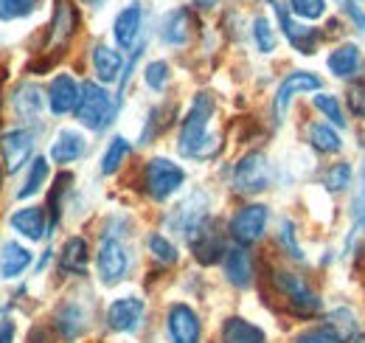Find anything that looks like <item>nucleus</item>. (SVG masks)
Instances as JSON below:
<instances>
[{"label":"nucleus","mask_w":365,"mask_h":343,"mask_svg":"<svg viewBox=\"0 0 365 343\" xmlns=\"http://www.w3.org/2000/svg\"><path fill=\"white\" fill-rule=\"evenodd\" d=\"M88 152V141L82 132L76 129H62L56 135V141L51 144V158L53 164H73L76 158H82Z\"/></svg>","instance_id":"15"},{"label":"nucleus","mask_w":365,"mask_h":343,"mask_svg":"<svg viewBox=\"0 0 365 343\" xmlns=\"http://www.w3.org/2000/svg\"><path fill=\"white\" fill-rule=\"evenodd\" d=\"M143 312H146V304L138 296H127V299H115L107 309V324L115 329V332H135L143 321Z\"/></svg>","instance_id":"11"},{"label":"nucleus","mask_w":365,"mask_h":343,"mask_svg":"<svg viewBox=\"0 0 365 343\" xmlns=\"http://www.w3.org/2000/svg\"><path fill=\"white\" fill-rule=\"evenodd\" d=\"M315 107H318L320 113H323L331 124H337V127H343V124H346L343 110H340V104H337V99H334L331 93H318V96H315Z\"/></svg>","instance_id":"34"},{"label":"nucleus","mask_w":365,"mask_h":343,"mask_svg":"<svg viewBox=\"0 0 365 343\" xmlns=\"http://www.w3.org/2000/svg\"><path fill=\"white\" fill-rule=\"evenodd\" d=\"M275 287L287 296L298 315H312L320 309V299L309 290V284L295 273H275Z\"/></svg>","instance_id":"8"},{"label":"nucleus","mask_w":365,"mask_h":343,"mask_svg":"<svg viewBox=\"0 0 365 343\" xmlns=\"http://www.w3.org/2000/svg\"><path fill=\"white\" fill-rule=\"evenodd\" d=\"M225 276H228L230 284H236V287H247L253 282V264H250V257L242 248L228 251V257H225Z\"/></svg>","instance_id":"23"},{"label":"nucleus","mask_w":365,"mask_h":343,"mask_svg":"<svg viewBox=\"0 0 365 343\" xmlns=\"http://www.w3.org/2000/svg\"><path fill=\"white\" fill-rule=\"evenodd\" d=\"M318 87H320V79L315 76V74L292 71V74L281 82V87H278V93H275V99H273V121L275 124L284 121L287 107H289V101H292L295 93H307V90H318Z\"/></svg>","instance_id":"9"},{"label":"nucleus","mask_w":365,"mask_h":343,"mask_svg":"<svg viewBox=\"0 0 365 343\" xmlns=\"http://www.w3.org/2000/svg\"><path fill=\"white\" fill-rule=\"evenodd\" d=\"M349 104L357 116H365V87L363 85H354L351 93H349Z\"/></svg>","instance_id":"40"},{"label":"nucleus","mask_w":365,"mask_h":343,"mask_svg":"<svg viewBox=\"0 0 365 343\" xmlns=\"http://www.w3.org/2000/svg\"><path fill=\"white\" fill-rule=\"evenodd\" d=\"M191 29H194V20H191V11L188 9H175L163 17L160 23V37L166 45H185L191 40Z\"/></svg>","instance_id":"16"},{"label":"nucleus","mask_w":365,"mask_h":343,"mask_svg":"<svg viewBox=\"0 0 365 343\" xmlns=\"http://www.w3.org/2000/svg\"><path fill=\"white\" fill-rule=\"evenodd\" d=\"M253 40H256V48L262 54H273L275 51V34L264 17H256L253 20Z\"/></svg>","instance_id":"33"},{"label":"nucleus","mask_w":365,"mask_h":343,"mask_svg":"<svg viewBox=\"0 0 365 343\" xmlns=\"http://www.w3.org/2000/svg\"><path fill=\"white\" fill-rule=\"evenodd\" d=\"M85 3H88V6H93V9H98V6H104L107 0H85Z\"/></svg>","instance_id":"45"},{"label":"nucleus","mask_w":365,"mask_h":343,"mask_svg":"<svg viewBox=\"0 0 365 343\" xmlns=\"http://www.w3.org/2000/svg\"><path fill=\"white\" fill-rule=\"evenodd\" d=\"M346 11H349V14H351V20L360 26V31H365V14H363V11H360L354 3H349V6H346Z\"/></svg>","instance_id":"43"},{"label":"nucleus","mask_w":365,"mask_h":343,"mask_svg":"<svg viewBox=\"0 0 365 343\" xmlns=\"http://www.w3.org/2000/svg\"><path fill=\"white\" fill-rule=\"evenodd\" d=\"M140 26H143V6H140V3H130V6L115 17V26H113L115 43L121 45L124 51H130V48L135 45L138 34H140Z\"/></svg>","instance_id":"14"},{"label":"nucleus","mask_w":365,"mask_h":343,"mask_svg":"<svg viewBox=\"0 0 365 343\" xmlns=\"http://www.w3.org/2000/svg\"><path fill=\"white\" fill-rule=\"evenodd\" d=\"M143 183H146L149 197L166 200V197H172L182 183H185V172L178 164L166 161V158H152L146 164V169H143Z\"/></svg>","instance_id":"4"},{"label":"nucleus","mask_w":365,"mask_h":343,"mask_svg":"<svg viewBox=\"0 0 365 343\" xmlns=\"http://www.w3.org/2000/svg\"><path fill=\"white\" fill-rule=\"evenodd\" d=\"M37 9V0H0V20H20Z\"/></svg>","instance_id":"31"},{"label":"nucleus","mask_w":365,"mask_h":343,"mask_svg":"<svg viewBox=\"0 0 365 343\" xmlns=\"http://www.w3.org/2000/svg\"><path fill=\"white\" fill-rule=\"evenodd\" d=\"M11 104H14V110H17L20 119L34 121V119H40V110H43V93H40L37 85H29L26 82V85H20L14 90Z\"/></svg>","instance_id":"20"},{"label":"nucleus","mask_w":365,"mask_h":343,"mask_svg":"<svg viewBox=\"0 0 365 343\" xmlns=\"http://www.w3.org/2000/svg\"><path fill=\"white\" fill-rule=\"evenodd\" d=\"M37 132L29 127H14L9 132L0 135V155H3V164L9 172H17L34 152V141Z\"/></svg>","instance_id":"6"},{"label":"nucleus","mask_w":365,"mask_h":343,"mask_svg":"<svg viewBox=\"0 0 365 343\" xmlns=\"http://www.w3.org/2000/svg\"><path fill=\"white\" fill-rule=\"evenodd\" d=\"M267 228V206H245L230 217V237L239 245H253Z\"/></svg>","instance_id":"7"},{"label":"nucleus","mask_w":365,"mask_h":343,"mask_svg":"<svg viewBox=\"0 0 365 343\" xmlns=\"http://www.w3.org/2000/svg\"><path fill=\"white\" fill-rule=\"evenodd\" d=\"M309 141L320 152H340V146H343V138L329 124H315V127L309 129Z\"/></svg>","instance_id":"30"},{"label":"nucleus","mask_w":365,"mask_h":343,"mask_svg":"<svg viewBox=\"0 0 365 343\" xmlns=\"http://www.w3.org/2000/svg\"><path fill=\"white\" fill-rule=\"evenodd\" d=\"M88 262H91V254H88V242L82 237H71L59 254V267L65 273H76L82 276L88 270Z\"/></svg>","instance_id":"19"},{"label":"nucleus","mask_w":365,"mask_h":343,"mask_svg":"<svg viewBox=\"0 0 365 343\" xmlns=\"http://www.w3.org/2000/svg\"><path fill=\"white\" fill-rule=\"evenodd\" d=\"M273 9H275V17H278V23H281V29H284V37L289 40L292 48H298L301 54H315V48H318V31L315 29H304V26H298L292 17H289V11L273 0Z\"/></svg>","instance_id":"13"},{"label":"nucleus","mask_w":365,"mask_h":343,"mask_svg":"<svg viewBox=\"0 0 365 343\" xmlns=\"http://www.w3.org/2000/svg\"><path fill=\"white\" fill-rule=\"evenodd\" d=\"M9 222H11V228H14L17 234H23V237H26V239H31V242H40L48 231L46 212H43V209H37V206H29V209L14 212Z\"/></svg>","instance_id":"17"},{"label":"nucleus","mask_w":365,"mask_h":343,"mask_svg":"<svg viewBox=\"0 0 365 343\" xmlns=\"http://www.w3.org/2000/svg\"><path fill=\"white\" fill-rule=\"evenodd\" d=\"M214 96L211 93H197L191 107H188V116L182 119L180 127V141H178V149L185 158H197V161H205L217 152L220 141L208 132L211 124V116H214Z\"/></svg>","instance_id":"1"},{"label":"nucleus","mask_w":365,"mask_h":343,"mask_svg":"<svg viewBox=\"0 0 365 343\" xmlns=\"http://www.w3.org/2000/svg\"><path fill=\"white\" fill-rule=\"evenodd\" d=\"M76 29V14H73V6L71 0H56V9H53V23H51V45H65L71 40Z\"/></svg>","instance_id":"18"},{"label":"nucleus","mask_w":365,"mask_h":343,"mask_svg":"<svg viewBox=\"0 0 365 343\" xmlns=\"http://www.w3.org/2000/svg\"><path fill=\"white\" fill-rule=\"evenodd\" d=\"M222 343H264V332L245 318H228L222 327Z\"/></svg>","instance_id":"24"},{"label":"nucleus","mask_w":365,"mask_h":343,"mask_svg":"<svg viewBox=\"0 0 365 343\" xmlns=\"http://www.w3.org/2000/svg\"><path fill=\"white\" fill-rule=\"evenodd\" d=\"M46 177H48V161L46 158H34V161H31V169H29V174H26L23 189L17 192V197H20V200H26V197L37 194V192L43 189Z\"/></svg>","instance_id":"29"},{"label":"nucleus","mask_w":365,"mask_h":343,"mask_svg":"<svg viewBox=\"0 0 365 343\" xmlns=\"http://www.w3.org/2000/svg\"><path fill=\"white\" fill-rule=\"evenodd\" d=\"M56 327H59L62 338L73 341V338L85 329V312H82V307H79V304H68V307H62L59 315H56Z\"/></svg>","instance_id":"27"},{"label":"nucleus","mask_w":365,"mask_h":343,"mask_svg":"<svg viewBox=\"0 0 365 343\" xmlns=\"http://www.w3.org/2000/svg\"><path fill=\"white\" fill-rule=\"evenodd\" d=\"M289 6L301 20H318L326 14V0H289Z\"/></svg>","instance_id":"37"},{"label":"nucleus","mask_w":365,"mask_h":343,"mask_svg":"<svg viewBox=\"0 0 365 343\" xmlns=\"http://www.w3.org/2000/svg\"><path fill=\"white\" fill-rule=\"evenodd\" d=\"M31 264V254L17 245V242H6L3 245V254H0V276L9 282V279H17L26 267Z\"/></svg>","instance_id":"22"},{"label":"nucleus","mask_w":365,"mask_h":343,"mask_svg":"<svg viewBox=\"0 0 365 343\" xmlns=\"http://www.w3.org/2000/svg\"><path fill=\"white\" fill-rule=\"evenodd\" d=\"M96 267H98L101 284H107V287L118 284L130 270V254L113 231H107L101 237V245H98V254H96Z\"/></svg>","instance_id":"3"},{"label":"nucleus","mask_w":365,"mask_h":343,"mask_svg":"<svg viewBox=\"0 0 365 343\" xmlns=\"http://www.w3.org/2000/svg\"><path fill=\"white\" fill-rule=\"evenodd\" d=\"M149 251L155 254L158 262H163V264H175V262H178V248H175L163 234H152V237H149Z\"/></svg>","instance_id":"32"},{"label":"nucleus","mask_w":365,"mask_h":343,"mask_svg":"<svg viewBox=\"0 0 365 343\" xmlns=\"http://www.w3.org/2000/svg\"><path fill=\"white\" fill-rule=\"evenodd\" d=\"M191 248H194V254H197V259H200L202 264L217 262L220 254H222V242H220V237L211 231V225H205V228L191 239Z\"/></svg>","instance_id":"26"},{"label":"nucleus","mask_w":365,"mask_h":343,"mask_svg":"<svg viewBox=\"0 0 365 343\" xmlns=\"http://www.w3.org/2000/svg\"><path fill=\"white\" fill-rule=\"evenodd\" d=\"M169 343H200V318L188 304H172L166 315Z\"/></svg>","instance_id":"10"},{"label":"nucleus","mask_w":365,"mask_h":343,"mask_svg":"<svg viewBox=\"0 0 365 343\" xmlns=\"http://www.w3.org/2000/svg\"><path fill=\"white\" fill-rule=\"evenodd\" d=\"M357 65H360V48L357 45H340L329 56V71L334 76H351L357 71Z\"/></svg>","instance_id":"25"},{"label":"nucleus","mask_w":365,"mask_h":343,"mask_svg":"<svg viewBox=\"0 0 365 343\" xmlns=\"http://www.w3.org/2000/svg\"><path fill=\"white\" fill-rule=\"evenodd\" d=\"M349 180H351V166L349 164H334L331 169L326 172V177H323L329 192H343L349 186Z\"/></svg>","instance_id":"35"},{"label":"nucleus","mask_w":365,"mask_h":343,"mask_svg":"<svg viewBox=\"0 0 365 343\" xmlns=\"http://www.w3.org/2000/svg\"><path fill=\"white\" fill-rule=\"evenodd\" d=\"M115 116V104L110 101V93L104 87H98L96 82H85L82 85V99L76 104V119L79 124H85L88 129H104Z\"/></svg>","instance_id":"2"},{"label":"nucleus","mask_w":365,"mask_h":343,"mask_svg":"<svg viewBox=\"0 0 365 343\" xmlns=\"http://www.w3.org/2000/svg\"><path fill=\"white\" fill-rule=\"evenodd\" d=\"M270 186V164L262 152H247L233 166V189L242 194H256Z\"/></svg>","instance_id":"5"},{"label":"nucleus","mask_w":365,"mask_h":343,"mask_svg":"<svg viewBox=\"0 0 365 343\" xmlns=\"http://www.w3.org/2000/svg\"><path fill=\"white\" fill-rule=\"evenodd\" d=\"M127 155H130V141H127V138H121V135H115V138L110 141V146L104 149V158H101V172H104V174L118 172V166L127 161Z\"/></svg>","instance_id":"28"},{"label":"nucleus","mask_w":365,"mask_h":343,"mask_svg":"<svg viewBox=\"0 0 365 343\" xmlns=\"http://www.w3.org/2000/svg\"><path fill=\"white\" fill-rule=\"evenodd\" d=\"M79 99H82V85L71 74H59L48 87V107L53 116H65V113L76 110Z\"/></svg>","instance_id":"12"},{"label":"nucleus","mask_w":365,"mask_h":343,"mask_svg":"<svg viewBox=\"0 0 365 343\" xmlns=\"http://www.w3.org/2000/svg\"><path fill=\"white\" fill-rule=\"evenodd\" d=\"M278 239H281V245L289 251V257L304 259L301 248H298V242H295V231H292V222H281V234H278Z\"/></svg>","instance_id":"39"},{"label":"nucleus","mask_w":365,"mask_h":343,"mask_svg":"<svg viewBox=\"0 0 365 343\" xmlns=\"http://www.w3.org/2000/svg\"><path fill=\"white\" fill-rule=\"evenodd\" d=\"M191 3H194L197 9H214V6L220 3V0H191Z\"/></svg>","instance_id":"44"},{"label":"nucleus","mask_w":365,"mask_h":343,"mask_svg":"<svg viewBox=\"0 0 365 343\" xmlns=\"http://www.w3.org/2000/svg\"><path fill=\"white\" fill-rule=\"evenodd\" d=\"M298 343H346L331 327H323V329H309V332H304Z\"/></svg>","instance_id":"38"},{"label":"nucleus","mask_w":365,"mask_h":343,"mask_svg":"<svg viewBox=\"0 0 365 343\" xmlns=\"http://www.w3.org/2000/svg\"><path fill=\"white\" fill-rule=\"evenodd\" d=\"M143 79H146V85L152 87V90H163V87L169 85V65L166 62H149L146 65V71H143Z\"/></svg>","instance_id":"36"},{"label":"nucleus","mask_w":365,"mask_h":343,"mask_svg":"<svg viewBox=\"0 0 365 343\" xmlns=\"http://www.w3.org/2000/svg\"><path fill=\"white\" fill-rule=\"evenodd\" d=\"M11 338H14V324L9 315L0 312V343H11Z\"/></svg>","instance_id":"41"},{"label":"nucleus","mask_w":365,"mask_h":343,"mask_svg":"<svg viewBox=\"0 0 365 343\" xmlns=\"http://www.w3.org/2000/svg\"><path fill=\"white\" fill-rule=\"evenodd\" d=\"M354 217H357V225H365V166H363V186H360V197H357Z\"/></svg>","instance_id":"42"},{"label":"nucleus","mask_w":365,"mask_h":343,"mask_svg":"<svg viewBox=\"0 0 365 343\" xmlns=\"http://www.w3.org/2000/svg\"><path fill=\"white\" fill-rule=\"evenodd\" d=\"M121 65H124V56L118 51H113L110 45H96L93 48V68H96V74H98L101 82L118 79Z\"/></svg>","instance_id":"21"}]
</instances>
